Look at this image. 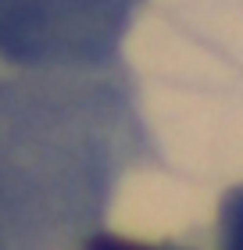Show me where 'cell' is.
<instances>
[{
  "mask_svg": "<svg viewBox=\"0 0 243 250\" xmlns=\"http://www.w3.org/2000/svg\"><path fill=\"white\" fill-rule=\"evenodd\" d=\"M129 143L133 115L111 83L79 72L0 83V247H83Z\"/></svg>",
  "mask_w": 243,
  "mask_h": 250,
  "instance_id": "6da1fadb",
  "label": "cell"
},
{
  "mask_svg": "<svg viewBox=\"0 0 243 250\" xmlns=\"http://www.w3.org/2000/svg\"><path fill=\"white\" fill-rule=\"evenodd\" d=\"M140 0H0V58L29 72H89L118 50Z\"/></svg>",
  "mask_w": 243,
  "mask_h": 250,
  "instance_id": "7a4b0ae2",
  "label": "cell"
},
{
  "mask_svg": "<svg viewBox=\"0 0 243 250\" xmlns=\"http://www.w3.org/2000/svg\"><path fill=\"white\" fill-rule=\"evenodd\" d=\"M218 250H243V186L233 189L218 214Z\"/></svg>",
  "mask_w": 243,
  "mask_h": 250,
  "instance_id": "3957f363",
  "label": "cell"
},
{
  "mask_svg": "<svg viewBox=\"0 0 243 250\" xmlns=\"http://www.w3.org/2000/svg\"><path fill=\"white\" fill-rule=\"evenodd\" d=\"M0 250H4V247H0Z\"/></svg>",
  "mask_w": 243,
  "mask_h": 250,
  "instance_id": "5b68a950",
  "label": "cell"
},
{
  "mask_svg": "<svg viewBox=\"0 0 243 250\" xmlns=\"http://www.w3.org/2000/svg\"><path fill=\"white\" fill-rule=\"evenodd\" d=\"M83 250H179V247L140 243V240H125V236H114V232H93V236H86Z\"/></svg>",
  "mask_w": 243,
  "mask_h": 250,
  "instance_id": "277c9868",
  "label": "cell"
}]
</instances>
